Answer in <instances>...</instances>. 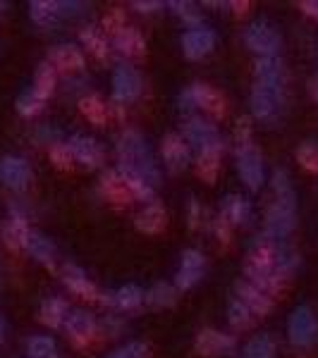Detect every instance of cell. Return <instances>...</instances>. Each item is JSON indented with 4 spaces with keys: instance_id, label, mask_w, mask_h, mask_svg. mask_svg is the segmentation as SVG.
Segmentation results:
<instances>
[{
    "instance_id": "6da1fadb",
    "label": "cell",
    "mask_w": 318,
    "mask_h": 358,
    "mask_svg": "<svg viewBox=\"0 0 318 358\" xmlns=\"http://www.w3.org/2000/svg\"><path fill=\"white\" fill-rule=\"evenodd\" d=\"M273 192L275 201L265 213V236L273 241H282L290 236L297 220V203H294V189L290 175L285 170L273 172Z\"/></svg>"
},
{
    "instance_id": "7a4b0ae2",
    "label": "cell",
    "mask_w": 318,
    "mask_h": 358,
    "mask_svg": "<svg viewBox=\"0 0 318 358\" xmlns=\"http://www.w3.org/2000/svg\"><path fill=\"white\" fill-rule=\"evenodd\" d=\"M118 158L120 167L127 172H134L137 177H141L146 184H158L160 182V170L155 165L151 151H148L144 136L137 129H127L123 131L118 141Z\"/></svg>"
},
{
    "instance_id": "3957f363",
    "label": "cell",
    "mask_w": 318,
    "mask_h": 358,
    "mask_svg": "<svg viewBox=\"0 0 318 358\" xmlns=\"http://www.w3.org/2000/svg\"><path fill=\"white\" fill-rule=\"evenodd\" d=\"M287 337L297 349H309L318 342V320L309 306H297L287 320Z\"/></svg>"
},
{
    "instance_id": "277c9868",
    "label": "cell",
    "mask_w": 318,
    "mask_h": 358,
    "mask_svg": "<svg viewBox=\"0 0 318 358\" xmlns=\"http://www.w3.org/2000/svg\"><path fill=\"white\" fill-rule=\"evenodd\" d=\"M244 43L247 48L254 50L261 57H275V53L280 50L282 38L277 34V29L265 20H256L251 22L249 27L244 29Z\"/></svg>"
},
{
    "instance_id": "5b68a950",
    "label": "cell",
    "mask_w": 318,
    "mask_h": 358,
    "mask_svg": "<svg viewBox=\"0 0 318 358\" xmlns=\"http://www.w3.org/2000/svg\"><path fill=\"white\" fill-rule=\"evenodd\" d=\"M237 170H240V177H242V182L247 184V189H251V192H258V189H261L263 158L251 141L237 143Z\"/></svg>"
},
{
    "instance_id": "8992f818",
    "label": "cell",
    "mask_w": 318,
    "mask_h": 358,
    "mask_svg": "<svg viewBox=\"0 0 318 358\" xmlns=\"http://www.w3.org/2000/svg\"><path fill=\"white\" fill-rule=\"evenodd\" d=\"M139 94H141V74L132 65H127V62L115 67V74H113L115 103H132V101H137Z\"/></svg>"
},
{
    "instance_id": "52a82bcc",
    "label": "cell",
    "mask_w": 318,
    "mask_h": 358,
    "mask_svg": "<svg viewBox=\"0 0 318 358\" xmlns=\"http://www.w3.org/2000/svg\"><path fill=\"white\" fill-rule=\"evenodd\" d=\"M0 182L13 192H25L32 182V167L20 155H5L0 160Z\"/></svg>"
},
{
    "instance_id": "ba28073f",
    "label": "cell",
    "mask_w": 318,
    "mask_h": 358,
    "mask_svg": "<svg viewBox=\"0 0 318 358\" xmlns=\"http://www.w3.org/2000/svg\"><path fill=\"white\" fill-rule=\"evenodd\" d=\"M204 270H206L204 253L196 251V248H187L180 258V268H177V275H175V287L182 292L192 289L196 282L204 277Z\"/></svg>"
},
{
    "instance_id": "9c48e42d",
    "label": "cell",
    "mask_w": 318,
    "mask_h": 358,
    "mask_svg": "<svg viewBox=\"0 0 318 358\" xmlns=\"http://www.w3.org/2000/svg\"><path fill=\"white\" fill-rule=\"evenodd\" d=\"M184 138L189 143H194L201 151H211V148H223V141L218 136L216 124H211L204 117H192L187 124H184Z\"/></svg>"
},
{
    "instance_id": "30bf717a",
    "label": "cell",
    "mask_w": 318,
    "mask_h": 358,
    "mask_svg": "<svg viewBox=\"0 0 318 358\" xmlns=\"http://www.w3.org/2000/svg\"><path fill=\"white\" fill-rule=\"evenodd\" d=\"M216 48V34L211 29H206L204 24L187 29L182 34V53L189 57V60H201L206 57L211 50Z\"/></svg>"
},
{
    "instance_id": "8fae6325",
    "label": "cell",
    "mask_w": 318,
    "mask_h": 358,
    "mask_svg": "<svg viewBox=\"0 0 318 358\" xmlns=\"http://www.w3.org/2000/svg\"><path fill=\"white\" fill-rule=\"evenodd\" d=\"M282 89H273V86L265 84H254L251 89V113L258 120H270L277 113L282 103Z\"/></svg>"
},
{
    "instance_id": "7c38bea8",
    "label": "cell",
    "mask_w": 318,
    "mask_h": 358,
    "mask_svg": "<svg viewBox=\"0 0 318 358\" xmlns=\"http://www.w3.org/2000/svg\"><path fill=\"white\" fill-rule=\"evenodd\" d=\"M67 148H69V153H72V158L86 167H98L103 163V148L96 138H89L84 134H74L67 141Z\"/></svg>"
},
{
    "instance_id": "4fadbf2b",
    "label": "cell",
    "mask_w": 318,
    "mask_h": 358,
    "mask_svg": "<svg viewBox=\"0 0 318 358\" xmlns=\"http://www.w3.org/2000/svg\"><path fill=\"white\" fill-rule=\"evenodd\" d=\"M235 346H237V342H235L233 334H223L218 330H201L196 334V351L204 356L233 354Z\"/></svg>"
},
{
    "instance_id": "5bb4252c",
    "label": "cell",
    "mask_w": 318,
    "mask_h": 358,
    "mask_svg": "<svg viewBox=\"0 0 318 358\" xmlns=\"http://www.w3.org/2000/svg\"><path fill=\"white\" fill-rule=\"evenodd\" d=\"M62 282L69 287V292H74L77 296H82V299H91V301H98V289H96V285L94 282L86 277V273L79 265H74V263H65L62 265Z\"/></svg>"
},
{
    "instance_id": "9a60e30c",
    "label": "cell",
    "mask_w": 318,
    "mask_h": 358,
    "mask_svg": "<svg viewBox=\"0 0 318 358\" xmlns=\"http://www.w3.org/2000/svg\"><path fill=\"white\" fill-rule=\"evenodd\" d=\"M96 327L98 325H96L94 315L86 313V310H72V313H67V317H65V330L77 344L89 342V339L96 334Z\"/></svg>"
},
{
    "instance_id": "2e32d148",
    "label": "cell",
    "mask_w": 318,
    "mask_h": 358,
    "mask_svg": "<svg viewBox=\"0 0 318 358\" xmlns=\"http://www.w3.org/2000/svg\"><path fill=\"white\" fill-rule=\"evenodd\" d=\"M27 234H29V227H27L25 210H22L17 203H13V206H10V220L3 227L5 244H8L10 248H22V246H25Z\"/></svg>"
},
{
    "instance_id": "e0dca14e",
    "label": "cell",
    "mask_w": 318,
    "mask_h": 358,
    "mask_svg": "<svg viewBox=\"0 0 318 358\" xmlns=\"http://www.w3.org/2000/svg\"><path fill=\"white\" fill-rule=\"evenodd\" d=\"M160 153H163L165 165L170 167L172 172L182 170L189 160V148L180 134H167L163 138V143H160Z\"/></svg>"
},
{
    "instance_id": "ac0fdd59",
    "label": "cell",
    "mask_w": 318,
    "mask_h": 358,
    "mask_svg": "<svg viewBox=\"0 0 318 358\" xmlns=\"http://www.w3.org/2000/svg\"><path fill=\"white\" fill-rule=\"evenodd\" d=\"M98 301L106 306H115V308H120V310H134L144 303V292L139 289L137 285H125V287H120L118 292L101 294Z\"/></svg>"
},
{
    "instance_id": "d6986e66",
    "label": "cell",
    "mask_w": 318,
    "mask_h": 358,
    "mask_svg": "<svg viewBox=\"0 0 318 358\" xmlns=\"http://www.w3.org/2000/svg\"><path fill=\"white\" fill-rule=\"evenodd\" d=\"M235 289H237V299H240V301L244 303L247 308L251 310V313L263 315V313H268V310L273 308V301H270L268 294H263L261 289H256L251 282H237Z\"/></svg>"
},
{
    "instance_id": "ffe728a7",
    "label": "cell",
    "mask_w": 318,
    "mask_h": 358,
    "mask_svg": "<svg viewBox=\"0 0 318 358\" xmlns=\"http://www.w3.org/2000/svg\"><path fill=\"white\" fill-rule=\"evenodd\" d=\"M256 84H265L285 91V69H282V62L277 60V55L258 57L256 60Z\"/></svg>"
},
{
    "instance_id": "44dd1931",
    "label": "cell",
    "mask_w": 318,
    "mask_h": 358,
    "mask_svg": "<svg viewBox=\"0 0 318 358\" xmlns=\"http://www.w3.org/2000/svg\"><path fill=\"white\" fill-rule=\"evenodd\" d=\"M25 248L29 251V256L36 258V261L46 265V268H53L55 265V244L48 239V236L29 229V234L25 239Z\"/></svg>"
},
{
    "instance_id": "7402d4cb",
    "label": "cell",
    "mask_w": 318,
    "mask_h": 358,
    "mask_svg": "<svg viewBox=\"0 0 318 358\" xmlns=\"http://www.w3.org/2000/svg\"><path fill=\"white\" fill-rule=\"evenodd\" d=\"M50 65L55 69H62V72H82L84 55H82V50L74 48V45L62 43L50 50Z\"/></svg>"
},
{
    "instance_id": "603a6c76",
    "label": "cell",
    "mask_w": 318,
    "mask_h": 358,
    "mask_svg": "<svg viewBox=\"0 0 318 358\" xmlns=\"http://www.w3.org/2000/svg\"><path fill=\"white\" fill-rule=\"evenodd\" d=\"M275 261V244L270 239H256L247 256V268L251 270H273Z\"/></svg>"
},
{
    "instance_id": "cb8c5ba5",
    "label": "cell",
    "mask_w": 318,
    "mask_h": 358,
    "mask_svg": "<svg viewBox=\"0 0 318 358\" xmlns=\"http://www.w3.org/2000/svg\"><path fill=\"white\" fill-rule=\"evenodd\" d=\"M194 94L196 108H204V110L213 113V115H223L225 113V98L218 94L213 86L208 84H192L189 86Z\"/></svg>"
},
{
    "instance_id": "d4e9b609",
    "label": "cell",
    "mask_w": 318,
    "mask_h": 358,
    "mask_svg": "<svg viewBox=\"0 0 318 358\" xmlns=\"http://www.w3.org/2000/svg\"><path fill=\"white\" fill-rule=\"evenodd\" d=\"M101 189H103V194L108 196V201H113L115 206H125L127 201L132 199L130 189H127V184L123 182L118 170H111L101 177Z\"/></svg>"
},
{
    "instance_id": "484cf974",
    "label": "cell",
    "mask_w": 318,
    "mask_h": 358,
    "mask_svg": "<svg viewBox=\"0 0 318 358\" xmlns=\"http://www.w3.org/2000/svg\"><path fill=\"white\" fill-rule=\"evenodd\" d=\"M223 217L230 224H247L251 220V203L242 196L230 194L223 201Z\"/></svg>"
},
{
    "instance_id": "4316f807",
    "label": "cell",
    "mask_w": 318,
    "mask_h": 358,
    "mask_svg": "<svg viewBox=\"0 0 318 358\" xmlns=\"http://www.w3.org/2000/svg\"><path fill=\"white\" fill-rule=\"evenodd\" d=\"M299 268V256L292 246H287L285 241L275 244V261H273V273L280 277V280H287L294 270Z\"/></svg>"
},
{
    "instance_id": "83f0119b",
    "label": "cell",
    "mask_w": 318,
    "mask_h": 358,
    "mask_svg": "<svg viewBox=\"0 0 318 358\" xmlns=\"http://www.w3.org/2000/svg\"><path fill=\"white\" fill-rule=\"evenodd\" d=\"M137 227L146 234H158L165 227V210L160 203H148L137 215Z\"/></svg>"
},
{
    "instance_id": "f1b7e54d",
    "label": "cell",
    "mask_w": 318,
    "mask_h": 358,
    "mask_svg": "<svg viewBox=\"0 0 318 358\" xmlns=\"http://www.w3.org/2000/svg\"><path fill=\"white\" fill-rule=\"evenodd\" d=\"M67 303H65V299H60V296H50V299H46V301L41 303V310H39V317H41V322L43 325H48V327H60V325H65V317H67Z\"/></svg>"
},
{
    "instance_id": "f546056e",
    "label": "cell",
    "mask_w": 318,
    "mask_h": 358,
    "mask_svg": "<svg viewBox=\"0 0 318 358\" xmlns=\"http://www.w3.org/2000/svg\"><path fill=\"white\" fill-rule=\"evenodd\" d=\"M113 43H115V48H118L120 53L127 55V57H134V55L144 53V38H141V34H139L137 29H130V27L120 29V31L115 34Z\"/></svg>"
},
{
    "instance_id": "4dcf8cb0",
    "label": "cell",
    "mask_w": 318,
    "mask_h": 358,
    "mask_svg": "<svg viewBox=\"0 0 318 358\" xmlns=\"http://www.w3.org/2000/svg\"><path fill=\"white\" fill-rule=\"evenodd\" d=\"M29 15L39 27H53L60 17V10H57V3H50V0H34L29 5Z\"/></svg>"
},
{
    "instance_id": "1f68e13d",
    "label": "cell",
    "mask_w": 318,
    "mask_h": 358,
    "mask_svg": "<svg viewBox=\"0 0 318 358\" xmlns=\"http://www.w3.org/2000/svg\"><path fill=\"white\" fill-rule=\"evenodd\" d=\"M53 89H55V67L50 65V62H43V65H39L36 69L32 91L41 98V101H46V98L53 94Z\"/></svg>"
},
{
    "instance_id": "d6a6232c",
    "label": "cell",
    "mask_w": 318,
    "mask_h": 358,
    "mask_svg": "<svg viewBox=\"0 0 318 358\" xmlns=\"http://www.w3.org/2000/svg\"><path fill=\"white\" fill-rule=\"evenodd\" d=\"M244 358H275V342L270 334H254L244 346Z\"/></svg>"
},
{
    "instance_id": "836d02e7",
    "label": "cell",
    "mask_w": 318,
    "mask_h": 358,
    "mask_svg": "<svg viewBox=\"0 0 318 358\" xmlns=\"http://www.w3.org/2000/svg\"><path fill=\"white\" fill-rule=\"evenodd\" d=\"M27 354L29 358H60L57 346L48 334H34V337H29Z\"/></svg>"
},
{
    "instance_id": "e575fe53",
    "label": "cell",
    "mask_w": 318,
    "mask_h": 358,
    "mask_svg": "<svg viewBox=\"0 0 318 358\" xmlns=\"http://www.w3.org/2000/svg\"><path fill=\"white\" fill-rule=\"evenodd\" d=\"M144 301L153 308H165V306L175 303V287L165 285V282H155V285L144 294Z\"/></svg>"
},
{
    "instance_id": "d590c367",
    "label": "cell",
    "mask_w": 318,
    "mask_h": 358,
    "mask_svg": "<svg viewBox=\"0 0 318 358\" xmlns=\"http://www.w3.org/2000/svg\"><path fill=\"white\" fill-rule=\"evenodd\" d=\"M120 177H123V182L127 184V189H130V194L134 196V199H141V201H151L153 203V187L151 184H146L141 177H137L134 172H127L120 167Z\"/></svg>"
},
{
    "instance_id": "8d00e7d4",
    "label": "cell",
    "mask_w": 318,
    "mask_h": 358,
    "mask_svg": "<svg viewBox=\"0 0 318 358\" xmlns=\"http://www.w3.org/2000/svg\"><path fill=\"white\" fill-rule=\"evenodd\" d=\"M221 151L223 148H211V151H201L199 153V163H196V170L199 175L206 179V182H213L218 175V167H221Z\"/></svg>"
},
{
    "instance_id": "74e56055",
    "label": "cell",
    "mask_w": 318,
    "mask_h": 358,
    "mask_svg": "<svg viewBox=\"0 0 318 358\" xmlns=\"http://www.w3.org/2000/svg\"><path fill=\"white\" fill-rule=\"evenodd\" d=\"M79 108H82V113H84L86 117H89L94 124H106V120H108V108H106V103H103L98 96H84L82 101H79Z\"/></svg>"
},
{
    "instance_id": "f35d334b",
    "label": "cell",
    "mask_w": 318,
    "mask_h": 358,
    "mask_svg": "<svg viewBox=\"0 0 318 358\" xmlns=\"http://www.w3.org/2000/svg\"><path fill=\"white\" fill-rule=\"evenodd\" d=\"M82 43H84L86 48H89L96 57H106V53H108V41H106V36H103V31H101V29H96V27H84V29H82Z\"/></svg>"
},
{
    "instance_id": "ab89813d",
    "label": "cell",
    "mask_w": 318,
    "mask_h": 358,
    "mask_svg": "<svg viewBox=\"0 0 318 358\" xmlns=\"http://www.w3.org/2000/svg\"><path fill=\"white\" fill-rule=\"evenodd\" d=\"M228 320L235 330H247L254 320V313L240 301V299H233V301H230V308H228Z\"/></svg>"
},
{
    "instance_id": "60d3db41",
    "label": "cell",
    "mask_w": 318,
    "mask_h": 358,
    "mask_svg": "<svg viewBox=\"0 0 318 358\" xmlns=\"http://www.w3.org/2000/svg\"><path fill=\"white\" fill-rule=\"evenodd\" d=\"M172 8V13L177 17H182L184 24H189V29L194 27H201V13L196 10V5L192 3H177V0H172V3H167Z\"/></svg>"
},
{
    "instance_id": "b9f144b4",
    "label": "cell",
    "mask_w": 318,
    "mask_h": 358,
    "mask_svg": "<svg viewBox=\"0 0 318 358\" xmlns=\"http://www.w3.org/2000/svg\"><path fill=\"white\" fill-rule=\"evenodd\" d=\"M41 108H43V101L34 94L32 89L17 98V110H20V115H25V117H34L36 113H41Z\"/></svg>"
},
{
    "instance_id": "7bdbcfd3",
    "label": "cell",
    "mask_w": 318,
    "mask_h": 358,
    "mask_svg": "<svg viewBox=\"0 0 318 358\" xmlns=\"http://www.w3.org/2000/svg\"><path fill=\"white\" fill-rule=\"evenodd\" d=\"M108 358H148V346L144 342H130L108 354Z\"/></svg>"
},
{
    "instance_id": "ee69618b",
    "label": "cell",
    "mask_w": 318,
    "mask_h": 358,
    "mask_svg": "<svg viewBox=\"0 0 318 358\" xmlns=\"http://www.w3.org/2000/svg\"><path fill=\"white\" fill-rule=\"evenodd\" d=\"M297 158L306 170L318 172V143H304V146L297 151Z\"/></svg>"
},
{
    "instance_id": "f6af8a7d",
    "label": "cell",
    "mask_w": 318,
    "mask_h": 358,
    "mask_svg": "<svg viewBox=\"0 0 318 358\" xmlns=\"http://www.w3.org/2000/svg\"><path fill=\"white\" fill-rule=\"evenodd\" d=\"M50 160H53L60 170H67L74 158H72V153H69L67 143H55V146H50Z\"/></svg>"
},
{
    "instance_id": "bcb514c9",
    "label": "cell",
    "mask_w": 318,
    "mask_h": 358,
    "mask_svg": "<svg viewBox=\"0 0 318 358\" xmlns=\"http://www.w3.org/2000/svg\"><path fill=\"white\" fill-rule=\"evenodd\" d=\"M36 138L41 143H48V146H55V143H60V129H55V127L50 124H43L36 129Z\"/></svg>"
},
{
    "instance_id": "7dc6e473",
    "label": "cell",
    "mask_w": 318,
    "mask_h": 358,
    "mask_svg": "<svg viewBox=\"0 0 318 358\" xmlns=\"http://www.w3.org/2000/svg\"><path fill=\"white\" fill-rule=\"evenodd\" d=\"M103 27H106L108 31L118 34L120 29H125V13L123 10H111V13L106 15V20H103Z\"/></svg>"
},
{
    "instance_id": "c3c4849f",
    "label": "cell",
    "mask_w": 318,
    "mask_h": 358,
    "mask_svg": "<svg viewBox=\"0 0 318 358\" xmlns=\"http://www.w3.org/2000/svg\"><path fill=\"white\" fill-rule=\"evenodd\" d=\"M180 110L182 113H192L194 108H196V101H194V94H192V89H184L182 94H180Z\"/></svg>"
},
{
    "instance_id": "681fc988",
    "label": "cell",
    "mask_w": 318,
    "mask_h": 358,
    "mask_svg": "<svg viewBox=\"0 0 318 358\" xmlns=\"http://www.w3.org/2000/svg\"><path fill=\"white\" fill-rule=\"evenodd\" d=\"M57 10H60V17L62 15H65V17H77V15H82L84 5L82 3H57Z\"/></svg>"
},
{
    "instance_id": "f907efd6",
    "label": "cell",
    "mask_w": 318,
    "mask_h": 358,
    "mask_svg": "<svg viewBox=\"0 0 318 358\" xmlns=\"http://www.w3.org/2000/svg\"><path fill=\"white\" fill-rule=\"evenodd\" d=\"M103 327H106V332L111 334V337H118V334H120V330H123V322H120L118 317L108 315L106 320H103Z\"/></svg>"
},
{
    "instance_id": "816d5d0a",
    "label": "cell",
    "mask_w": 318,
    "mask_h": 358,
    "mask_svg": "<svg viewBox=\"0 0 318 358\" xmlns=\"http://www.w3.org/2000/svg\"><path fill=\"white\" fill-rule=\"evenodd\" d=\"M199 220H201V208H199V201L192 199V201H189V224H192V227H196V224H199Z\"/></svg>"
},
{
    "instance_id": "f5cc1de1",
    "label": "cell",
    "mask_w": 318,
    "mask_h": 358,
    "mask_svg": "<svg viewBox=\"0 0 318 358\" xmlns=\"http://www.w3.org/2000/svg\"><path fill=\"white\" fill-rule=\"evenodd\" d=\"M216 232H218V236H221V241H228L230 239V222L225 220L223 215L218 217V222H216Z\"/></svg>"
},
{
    "instance_id": "db71d44e",
    "label": "cell",
    "mask_w": 318,
    "mask_h": 358,
    "mask_svg": "<svg viewBox=\"0 0 318 358\" xmlns=\"http://www.w3.org/2000/svg\"><path fill=\"white\" fill-rule=\"evenodd\" d=\"M132 5H134V10H139V13H155V10L163 8L160 3H151V0H148V3H141V0H137V3H132Z\"/></svg>"
},
{
    "instance_id": "11a10c76",
    "label": "cell",
    "mask_w": 318,
    "mask_h": 358,
    "mask_svg": "<svg viewBox=\"0 0 318 358\" xmlns=\"http://www.w3.org/2000/svg\"><path fill=\"white\" fill-rule=\"evenodd\" d=\"M302 10L306 15H311L318 20V0H306V3H302Z\"/></svg>"
},
{
    "instance_id": "9f6ffc18",
    "label": "cell",
    "mask_w": 318,
    "mask_h": 358,
    "mask_svg": "<svg viewBox=\"0 0 318 358\" xmlns=\"http://www.w3.org/2000/svg\"><path fill=\"white\" fill-rule=\"evenodd\" d=\"M230 5L235 8V13H237V15H244L247 10H249V3H230Z\"/></svg>"
},
{
    "instance_id": "6f0895ef",
    "label": "cell",
    "mask_w": 318,
    "mask_h": 358,
    "mask_svg": "<svg viewBox=\"0 0 318 358\" xmlns=\"http://www.w3.org/2000/svg\"><path fill=\"white\" fill-rule=\"evenodd\" d=\"M309 91H311V96H314V101H318V77H314L309 82Z\"/></svg>"
},
{
    "instance_id": "680465c9",
    "label": "cell",
    "mask_w": 318,
    "mask_h": 358,
    "mask_svg": "<svg viewBox=\"0 0 318 358\" xmlns=\"http://www.w3.org/2000/svg\"><path fill=\"white\" fill-rule=\"evenodd\" d=\"M3 339H5V320H3V315H0V344H3Z\"/></svg>"
},
{
    "instance_id": "91938a15",
    "label": "cell",
    "mask_w": 318,
    "mask_h": 358,
    "mask_svg": "<svg viewBox=\"0 0 318 358\" xmlns=\"http://www.w3.org/2000/svg\"><path fill=\"white\" fill-rule=\"evenodd\" d=\"M0 8H3V5H0Z\"/></svg>"
}]
</instances>
